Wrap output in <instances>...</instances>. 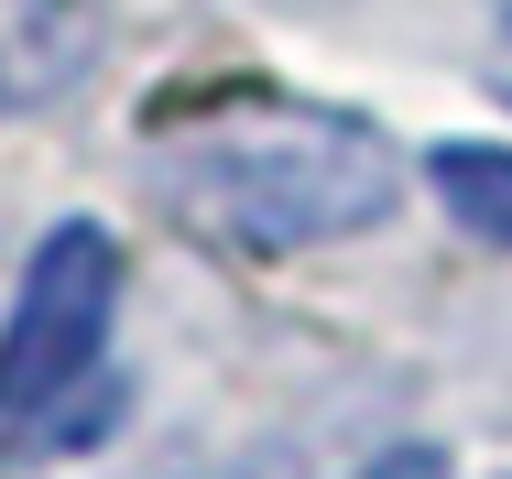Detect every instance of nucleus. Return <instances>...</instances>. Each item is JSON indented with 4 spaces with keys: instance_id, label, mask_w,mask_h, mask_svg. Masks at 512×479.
Masks as SVG:
<instances>
[{
    "instance_id": "obj_1",
    "label": "nucleus",
    "mask_w": 512,
    "mask_h": 479,
    "mask_svg": "<svg viewBox=\"0 0 512 479\" xmlns=\"http://www.w3.org/2000/svg\"><path fill=\"white\" fill-rule=\"evenodd\" d=\"M153 186L175 207V229H197L207 251H316V240H360L393 218L404 164L371 120L306 109V98H229L186 120L153 164Z\"/></svg>"
},
{
    "instance_id": "obj_2",
    "label": "nucleus",
    "mask_w": 512,
    "mask_h": 479,
    "mask_svg": "<svg viewBox=\"0 0 512 479\" xmlns=\"http://www.w3.org/2000/svg\"><path fill=\"white\" fill-rule=\"evenodd\" d=\"M109 305H120V240L99 218L44 229L22 262V294H11V327H0V414H44L55 392L88 382Z\"/></svg>"
},
{
    "instance_id": "obj_3",
    "label": "nucleus",
    "mask_w": 512,
    "mask_h": 479,
    "mask_svg": "<svg viewBox=\"0 0 512 479\" xmlns=\"http://www.w3.org/2000/svg\"><path fill=\"white\" fill-rule=\"evenodd\" d=\"M88 55V11L77 0H0V109L44 98Z\"/></svg>"
},
{
    "instance_id": "obj_4",
    "label": "nucleus",
    "mask_w": 512,
    "mask_h": 479,
    "mask_svg": "<svg viewBox=\"0 0 512 479\" xmlns=\"http://www.w3.org/2000/svg\"><path fill=\"white\" fill-rule=\"evenodd\" d=\"M425 186H436V207H447L469 240L512 251V153L502 142H436V153H425Z\"/></svg>"
},
{
    "instance_id": "obj_5",
    "label": "nucleus",
    "mask_w": 512,
    "mask_h": 479,
    "mask_svg": "<svg viewBox=\"0 0 512 479\" xmlns=\"http://www.w3.org/2000/svg\"><path fill=\"white\" fill-rule=\"evenodd\" d=\"M360 479H447V458L436 447H393V458H371Z\"/></svg>"
},
{
    "instance_id": "obj_6",
    "label": "nucleus",
    "mask_w": 512,
    "mask_h": 479,
    "mask_svg": "<svg viewBox=\"0 0 512 479\" xmlns=\"http://www.w3.org/2000/svg\"><path fill=\"white\" fill-rule=\"evenodd\" d=\"M491 88L512 98V22H502V44H491Z\"/></svg>"
}]
</instances>
